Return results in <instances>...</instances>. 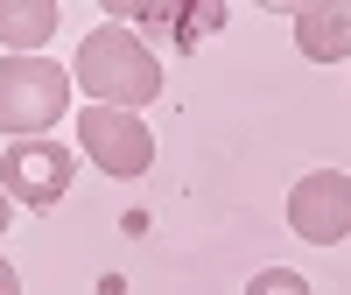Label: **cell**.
Instances as JSON below:
<instances>
[{"mask_svg": "<svg viewBox=\"0 0 351 295\" xmlns=\"http://www.w3.org/2000/svg\"><path fill=\"white\" fill-rule=\"evenodd\" d=\"M71 84H84V92H92V106L141 113V106L162 92V64H155V49L141 43L134 28H92V36L77 43Z\"/></svg>", "mask_w": 351, "mask_h": 295, "instance_id": "6da1fadb", "label": "cell"}, {"mask_svg": "<svg viewBox=\"0 0 351 295\" xmlns=\"http://www.w3.org/2000/svg\"><path fill=\"white\" fill-rule=\"evenodd\" d=\"M71 113V71L56 56H8L0 64V134L43 141Z\"/></svg>", "mask_w": 351, "mask_h": 295, "instance_id": "7a4b0ae2", "label": "cell"}, {"mask_svg": "<svg viewBox=\"0 0 351 295\" xmlns=\"http://www.w3.org/2000/svg\"><path fill=\"white\" fill-rule=\"evenodd\" d=\"M77 176V155L64 141H8V155H0V190H8V204H36V211H49V204H64Z\"/></svg>", "mask_w": 351, "mask_h": 295, "instance_id": "3957f363", "label": "cell"}, {"mask_svg": "<svg viewBox=\"0 0 351 295\" xmlns=\"http://www.w3.org/2000/svg\"><path fill=\"white\" fill-rule=\"evenodd\" d=\"M77 141H84V155H92L106 176H120V183L148 176V162H155V134L141 127V113L84 106V113H77Z\"/></svg>", "mask_w": 351, "mask_h": 295, "instance_id": "277c9868", "label": "cell"}, {"mask_svg": "<svg viewBox=\"0 0 351 295\" xmlns=\"http://www.w3.org/2000/svg\"><path fill=\"white\" fill-rule=\"evenodd\" d=\"M288 225L309 246H337L351 239V176L337 169H309L295 190H288Z\"/></svg>", "mask_w": 351, "mask_h": 295, "instance_id": "5b68a950", "label": "cell"}, {"mask_svg": "<svg viewBox=\"0 0 351 295\" xmlns=\"http://www.w3.org/2000/svg\"><path fill=\"white\" fill-rule=\"evenodd\" d=\"M295 43H302V56H316V64H344L351 56V8H337V0L302 8L295 14Z\"/></svg>", "mask_w": 351, "mask_h": 295, "instance_id": "8992f818", "label": "cell"}, {"mask_svg": "<svg viewBox=\"0 0 351 295\" xmlns=\"http://www.w3.org/2000/svg\"><path fill=\"white\" fill-rule=\"evenodd\" d=\"M56 21L64 14H56L49 0H0V43H8V56H43Z\"/></svg>", "mask_w": 351, "mask_h": 295, "instance_id": "52a82bcc", "label": "cell"}, {"mask_svg": "<svg viewBox=\"0 0 351 295\" xmlns=\"http://www.w3.org/2000/svg\"><path fill=\"white\" fill-rule=\"evenodd\" d=\"M246 295H309V281H302L295 268H260V274L246 281Z\"/></svg>", "mask_w": 351, "mask_h": 295, "instance_id": "ba28073f", "label": "cell"}, {"mask_svg": "<svg viewBox=\"0 0 351 295\" xmlns=\"http://www.w3.org/2000/svg\"><path fill=\"white\" fill-rule=\"evenodd\" d=\"M0 295H21V274L8 268V260H0Z\"/></svg>", "mask_w": 351, "mask_h": 295, "instance_id": "9c48e42d", "label": "cell"}, {"mask_svg": "<svg viewBox=\"0 0 351 295\" xmlns=\"http://www.w3.org/2000/svg\"><path fill=\"white\" fill-rule=\"evenodd\" d=\"M8 211H14V204H8V190H0V232H8Z\"/></svg>", "mask_w": 351, "mask_h": 295, "instance_id": "30bf717a", "label": "cell"}]
</instances>
